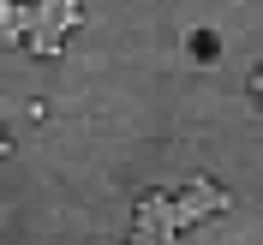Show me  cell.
I'll return each instance as SVG.
<instances>
[{
    "label": "cell",
    "mask_w": 263,
    "mask_h": 245,
    "mask_svg": "<svg viewBox=\"0 0 263 245\" xmlns=\"http://www.w3.org/2000/svg\"><path fill=\"white\" fill-rule=\"evenodd\" d=\"M0 156H12V144H6V131H0Z\"/></svg>",
    "instance_id": "2"
},
{
    "label": "cell",
    "mask_w": 263,
    "mask_h": 245,
    "mask_svg": "<svg viewBox=\"0 0 263 245\" xmlns=\"http://www.w3.org/2000/svg\"><path fill=\"white\" fill-rule=\"evenodd\" d=\"M24 36H30V6L24 0H0V42L24 48Z\"/></svg>",
    "instance_id": "1"
}]
</instances>
